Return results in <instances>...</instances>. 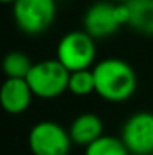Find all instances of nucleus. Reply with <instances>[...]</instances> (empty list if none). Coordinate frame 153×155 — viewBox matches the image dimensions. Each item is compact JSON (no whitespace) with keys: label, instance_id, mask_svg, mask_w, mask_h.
Here are the masks:
<instances>
[{"label":"nucleus","instance_id":"1","mask_svg":"<svg viewBox=\"0 0 153 155\" xmlns=\"http://www.w3.org/2000/svg\"><path fill=\"white\" fill-rule=\"evenodd\" d=\"M96 94L109 102H123L137 89V74L132 64L119 58L102 60L92 68Z\"/></svg>","mask_w":153,"mask_h":155},{"label":"nucleus","instance_id":"2","mask_svg":"<svg viewBox=\"0 0 153 155\" xmlns=\"http://www.w3.org/2000/svg\"><path fill=\"white\" fill-rule=\"evenodd\" d=\"M69 74L71 73L58 60H43L33 63L27 81L36 97L54 99L68 91Z\"/></svg>","mask_w":153,"mask_h":155},{"label":"nucleus","instance_id":"3","mask_svg":"<svg viewBox=\"0 0 153 155\" xmlns=\"http://www.w3.org/2000/svg\"><path fill=\"white\" fill-rule=\"evenodd\" d=\"M56 60L69 73L92 68L96 61V41L87 31H69L58 43Z\"/></svg>","mask_w":153,"mask_h":155},{"label":"nucleus","instance_id":"4","mask_svg":"<svg viewBox=\"0 0 153 155\" xmlns=\"http://www.w3.org/2000/svg\"><path fill=\"white\" fill-rule=\"evenodd\" d=\"M56 17V0H17L13 3V20L27 35H41L53 25Z\"/></svg>","mask_w":153,"mask_h":155},{"label":"nucleus","instance_id":"5","mask_svg":"<svg viewBox=\"0 0 153 155\" xmlns=\"http://www.w3.org/2000/svg\"><path fill=\"white\" fill-rule=\"evenodd\" d=\"M71 145L69 130L53 120L36 122L28 134V147L33 155H69Z\"/></svg>","mask_w":153,"mask_h":155},{"label":"nucleus","instance_id":"6","mask_svg":"<svg viewBox=\"0 0 153 155\" xmlns=\"http://www.w3.org/2000/svg\"><path fill=\"white\" fill-rule=\"evenodd\" d=\"M120 139L132 155L153 153V112L140 110L125 120Z\"/></svg>","mask_w":153,"mask_h":155},{"label":"nucleus","instance_id":"7","mask_svg":"<svg viewBox=\"0 0 153 155\" xmlns=\"http://www.w3.org/2000/svg\"><path fill=\"white\" fill-rule=\"evenodd\" d=\"M122 27L117 18L115 5L109 2H97L87 8L84 15V31L94 40L107 38Z\"/></svg>","mask_w":153,"mask_h":155},{"label":"nucleus","instance_id":"8","mask_svg":"<svg viewBox=\"0 0 153 155\" xmlns=\"http://www.w3.org/2000/svg\"><path fill=\"white\" fill-rule=\"evenodd\" d=\"M33 91L30 84L23 78H7L0 89V102L5 112L8 114H21L31 104Z\"/></svg>","mask_w":153,"mask_h":155},{"label":"nucleus","instance_id":"9","mask_svg":"<svg viewBox=\"0 0 153 155\" xmlns=\"http://www.w3.org/2000/svg\"><path fill=\"white\" fill-rule=\"evenodd\" d=\"M104 132V122L97 114L84 112L79 114L69 125V137L72 140V145L86 147L96 142L99 137H102Z\"/></svg>","mask_w":153,"mask_h":155},{"label":"nucleus","instance_id":"10","mask_svg":"<svg viewBox=\"0 0 153 155\" xmlns=\"http://www.w3.org/2000/svg\"><path fill=\"white\" fill-rule=\"evenodd\" d=\"M127 27L140 35L153 36V0H130L127 2Z\"/></svg>","mask_w":153,"mask_h":155},{"label":"nucleus","instance_id":"11","mask_svg":"<svg viewBox=\"0 0 153 155\" xmlns=\"http://www.w3.org/2000/svg\"><path fill=\"white\" fill-rule=\"evenodd\" d=\"M84 155H132L123 140L115 135H102L84 149Z\"/></svg>","mask_w":153,"mask_h":155},{"label":"nucleus","instance_id":"12","mask_svg":"<svg viewBox=\"0 0 153 155\" xmlns=\"http://www.w3.org/2000/svg\"><path fill=\"white\" fill-rule=\"evenodd\" d=\"M3 73L7 78H23L27 79L28 73L33 68V63L28 58V54L21 51H10L3 58Z\"/></svg>","mask_w":153,"mask_h":155},{"label":"nucleus","instance_id":"13","mask_svg":"<svg viewBox=\"0 0 153 155\" xmlns=\"http://www.w3.org/2000/svg\"><path fill=\"white\" fill-rule=\"evenodd\" d=\"M68 91L72 96H79V97H84V96L96 93V81H94L92 68L72 71L69 74Z\"/></svg>","mask_w":153,"mask_h":155},{"label":"nucleus","instance_id":"14","mask_svg":"<svg viewBox=\"0 0 153 155\" xmlns=\"http://www.w3.org/2000/svg\"><path fill=\"white\" fill-rule=\"evenodd\" d=\"M0 2H2V3H12V5H13L17 0H0Z\"/></svg>","mask_w":153,"mask_h":155},{"label":"nucleus","instance_id":"15","mask_svg":"<svg viewBox=\"0 0 153 155\" xmlns=\"http://www.w3.org/2000/svg\"><path fill=\"white\" fill-rule=\"evenodd\" d=\"M119 3H127V2H130V0H117Z\"/></svg>","mask_w":153,"mask_h":155},{"label":"nucleus","instance_id":"16","mask_svg":"<svg viewBox=\"0 0 153 155\" xmlns=\"http://www.w3.org/2000/svg\"><path fill=\"white\" fill-rule=\"evenodd\" d=\"M151 155H153V153H151Z\"/></svg>","mask_w":153,"mask_h":155}]
</instances>
